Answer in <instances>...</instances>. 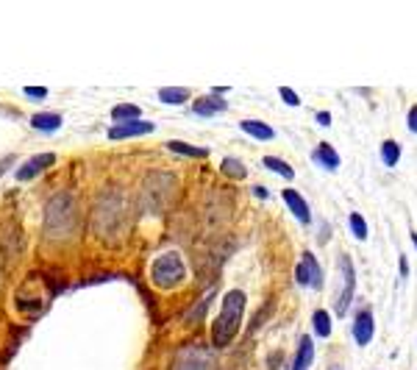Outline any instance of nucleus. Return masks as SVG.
Wrapping results in <instances>:
<instances>
[{
  "instance_id": "f257e3e1",
  "label": "nucleus",
  "mask_w": 417,
  "mask_h": 370,
  "mask_svg": "<svg viewBox=\"0 0 417 370\" xmlns=\"http://www.w3.org/2000/svg\"><path fill=\"white\" fill-rule=\"evenodd\" d=\"M242 315H245V292H242V289H228V292L223 295L217 320H215V326H212V342H215L217 348L231 345V340H234L237 331H239Z\"/></svg>"
},
{
  "instance_id": "f03ea898",
  "label": "nucleus",
  "mask_w": 417,
  "mask_h": 370,
  "mask_svg": "<svg viewBox=\"0 0 417 370\" xmlns=\"http://www.w3.org/2000/svg\"><path fill=\"white\" fill-rule=\"evenodd\" d=\"M78 223V206L70 192H56L45 206V232L53 240L70 237Z\"/></svg>"
},
{
  "instance_id": "7ed1b4c3",
  "label": "nucleus",
  "mask_w": 417,
  "mask_h": 370,
  "mask_svg": "<svg viewBox=\"0 0 417 370\" xmlns=\"http://www.w3.org/2000/svg\"><path fill=\"white\" fill-rule=\"evenodd\" d=\"M151 276H153L156 287L170 289V287H175V284H181V281H184V276H186L184 259H181L175 251H167V254H162V256H156V259H153V265H151Z\"/></svg>"
},
{
  "instance_id": "20e7f679",
  "label": "nucleus",
  "mask_w": 417,
  "mask_h": 370,
  "mask_svg": "<svg viewBox=\"0 0 417 370\" xmlns=\"http://www.w3.org/2000/svg\"><path fill=\"white\" fill-rule=\"evenodd\" d=\"M336 262H339V273H342V289H339V298H336V315L345 318L348 309H351V301H354L356 270H354V262H351V256H348V254H339Z\"/></svg>"
},
{
  "instance_id": "39448f33",
  "label": "nucleus",
  "mask_w": 417,
  "mask_h": 370,
  "mask_svg": "<svg viewBox=\"0 0 417 370\" xmlns=\"http://www.w3.org/2000/svg\"><path fill=\"white\" fill-rule=\"evenodd\" d=\"M295 281L309 289H323V267L312 251H303V256L295 267Z\"/></svg>"
},
{
  "instance_id": "423d86ee",
  "label": "nucleus",
  "mask_w": 417,
  "mask_h": 370,
  "mask_svg": "<svg viewBox=\"0 0 417 370\" xmlns=\"http://www.w3.org/2000/svg\"><path fill=\"white\" fill-rule=\"evenodd\" d=\"M122 209V198H111V195H106V198H100L98 201V206H95V229H98V234L103 232V226H120L122 223V217L117 214Z\"/></svg>"
},
{
  "instance_id": "0eeeda50",
  "label": "nucleus",
  "mask_w": 417,
  "mask_h": 370,
  "mask_svg": "<svg viewBox=\"0 0 417 370\" xmlns=\"http://www.w3.org/2000/svg\"><path fill=\"white\" fill-rule=\"evenodd\" d=\"M208 351L200 348V345H186L178 351L175 362H173V370H206L208 367Z\"/></svg>"
},
{
  "instance_id": "6e6552de",
  "label": "nucleus",
  "mask_w": 417,
  "mask_h": 370,
  "mask_svg": "<svg viewBox=\"0 0 417 370\" xmlns=\"http://www.w3.org/2000/svg\"><path fill=\"white\" fill-rule=\"evenodd\" d=\"M373 334H376L373 312H370V309H362V312L354 318V340H356V345H370V342H373Z\"/></svg>"
},
{
  "instance_id": "1a4fd4ad",
  "label": "nucleus",
  "mask_w": 417,
  "mask_h": 370,
  "mask_svg": "<svg viewBox=\"0 0 417 370\" xmlns=\"http://www.w3.org/2000/svg\"><path fill=\"white\" fill-rule=\"evenodd\" d=\"M153 131V123L148 120H133V123H117L109 128V136L111 139H128V136H142V134H151Z\"/></svg>"
},
{
  "instance_id": "9d476101",
  "label": "nucleus",
  "mask_w": 417,
  "mask_h": 370,
  "mask_svg": "<svg viewBox=\"0 0 417 370\" xmlns=\"http://www.w3.org/2000/svg\"><path fill=\"white\" fill-rule=\"evenodd\" d=\"M281 198H284V203H287V209L301 220L303 226H309L312 223V212H309V203L303 201V195L298 192V189H284L281 192Z\"/></svg>"
},
{
  "instance_id": "9b49d317",
  "label": "nucleus",
  "mask_w": 417,
  "mask_h": 370,
  "mask_svg": "<svg viewBox=\"0 0 417 370\" xmlns=\"http://www.w3.org/2000/svg\"><path fill=\"white\" fill-rule=\"evenodd\" d=\"M53 162H56V156H53V154H42V156H31V159H28L25 165H20V167H17V176H14V178H17V181H31V178H34L36 173H42V170H47V167H50Z\"/></svg>"
},
{
  "instance_id": "f8f14e48",
  "label": "nucleus",
  "mask_w": 417,
  "mask_h": 370,
  "mask_svg": "<svg viewBox=\"0 0 417 370\" xmlns=\"http://www.w3.org/2000/svg\"><path fill=\"white\" fill-rule=\"evenodd\" d=\"M228 106H226V101L220 98V95H203V98H195V103H192V112L195 114H200V117H215V114H223Z\"/></svg>"
},
{
  "instance_id": "ddd939ff",
  "label": "nucleus",
  "mask_w": 417,
  "mask_h": 370,
  "mask_svg": "<svg viewBox=\"0 0 417 370\" xmlns=\"http://www.w3.org/2000/svg\"><path fill=\"white\" fill-rule=\"evenodd\" d=\"M312 362H314V340L309 334H303L301 342H298V353H295L292 370H309Z\"/></svg>"
},
{
  "instance_id": "4468645a",
  "label": "nucleus",
  "mask_w": 417,
  "mask_h": 370,
  "mask_svg": "<svg viewBox=\"0 0 417 370\" xmlns=\"http://www.w3.org/2000/svg\"><path fill=\"white\" fill-rule=\"evenodd\" d=\"M314 162H317L320 167H325V170H336V167H339V154L334 151L328 142H320V145L314 147Z\"/></svg>"
},
{
  "instance_id": "2eb2a0df",
  "label": "nucleus",
  "mask_w": 417,
  "mask_h": 370,
  "mask_svg": "<svg viewBox=\"0 0 417 370\" xmlns=\"http://www.w3.org/2000/svg\"><path fill=\"white\" fill-rule=\"evenodd\" d=\"M167 151L178 154V156H186V159H206L208 156V147H195V145H186V142H178V139L167 142Z\"/></svg>"
},
{
  "instance_id": "dca6fc26",
  "label": "nucleus",
  "mask_w": 417,
  "mask_h": 370,
  "mask_svg": "<svg viewBox=\"0 0 417 370\" xmlns=\"http://www.w3.org/2000/svg\"><path fill=\"white\" fill-rule=\"evenodd\" d=\"M245 134H250L253 139H261V142H270V139H275V131H272V125H267V123H259V120H242V125H239Z\"/></svg>"
},
{
  "instance_id": "f3484780",
  "label": "nucleus",
  "mask_w": 417,
  "mask_h": 370,
  "mask_svg": "<svg viewBox=\"0 0 417 370\" xmlns=\"http://www.w3.org/2000/svg\"><path fill=\"white\" fill-rule=\"evenodd\" d=\"M31 125H34V128H39V131H47V134H50V131L61 128V114H58V112H47V114H42V112H39V114H34V117H31Z\"/></svg>"
},
{
  "instance_id": "a211bd4d",
  "label": "nucleus",
  "mask_w": 417,
  "mask_h": 370,
  "mask_svg": "<svg viewBox=\"0 0 417 370\" xmlns=\"http://www.w3.org/2000/svg\"><path fill=\"white\" fill-rule=\"evenodd\" d=\"M139 114H142V109H139L136 103H117L111 109V117L117 123H133V120H139Z\"/></svg>"
},
{
  "instance_id": "6ab92c4d",
  "label": "nucleus",
  "mask_w": 417,
  "mask_h": 370,
  "mask_svg": "<svg viewBox=\"0 0 417 370\" xmlns=\"http://www.w3.org/2000/svg\"><path fill=\"white\" fill-rule=\"evenodd\" d=\"M312 329H314L317 337L328 340V337H331V315H328L325 309H317V312L312 315Z\"/></svg>"
},
{
  "instance_id": "aec40b11",
  "label": "nucleus",
  "mask_w": 417,
  "mask_h": 370,
  "mask_svg": "<svg viewBox=\"0 0 417 370\" xmlns=\"http://www.w3.org/2000/svg\"><path fill=\"white\" fill-rule=\"evenodd\" d=\"M381 162H384L387 167H395V165L400 162V145H398L395 139H384V142H381Z\"/></svg>"
},
{
  "instance_id": "412c9836",
  "label": "nucleus",
  "mask_w": 417,
  "mask_h": 370,
  "mask_svg": "<svg viewBox=\"0 0 417 370\" xmlns=\"http://www.w3.org/2000/svg\"><path fill=\"white\" fill-rule=\"evenodd\" d=\"M220 170H223V176H228V178H248V167H245L242 162L231 159V156L220 162Z\"/></svg>"
},
{
  "instance_id": "4be33fe9",
  "label": "nucleus",
  "mask_w": 417,
  "mask_h": 370,
  "mask_svg": "<svg viewBox=\"0 0 417 370\" xmlns=\"http://www.w3.org/2000/svg\"><path fill=\"white\" fill-rule=\"evenodd\" d=\"M348 229H351V234L356 240H367V223H365V217L359 212H351L348 214Z\"/></svg>"
},
{
  "instance_id": "5701e85b",
  "label": "nucleus",
  "mask_w": 417,
  "mask_h": 370,
  "mask_svg": "<svg viewBox=\"0 0 417 370\" xmlns=\"http://www.w3.org/2000/svg\"><path fill=\"white\" fill-rule=\"evenodd\" d=\"M264 167H270L272 173H278V176H281V178H287V181H292V178H295V170H292L287 162L275 159V156H264Z\"/></svg>"
},
{
  "instance_id": "b1692460",
  "label": "nucleus",
  "mask_w": 417,
  "mask_h": 370,
  "mask_svg": "<svg viewBox=\"0 0 417 370\" xmlns=\"http://www.w3.org/2000/svg\"><path fill=\"white\" fill-rule=\"evenodd\" d=\"M159 101H162V103H184V101H189V90H184V87L159 90Z\"/></svg>"
},
{
  "instance_id": "393cba45",
  "label": "nucleus",
  "mask_w": 417,
  "mask_h": 370,
  "mask_svg": "<svg viewBox=\"0 0 417 370\" xmlns=\"http://www.w3.org/2000/svg\"><path fill=\"white\" fill-rule=\"evenodd\" d=\"M278 95H281V101H284L287 106H301V98H298L295 90H290V87H281V90H278Z\"/></svg>"
},
{
  "instance_id": "a878e982",
  "label": "nucleus",
  "mask_w": 417,
  "mask_h": 370,
  "mask_svg": "<svg viewBox=\"0 0 417 370\" xmlns=\"http://www.w3.org/2000/svg\"><path fill=\"white\" fill-rule=\"evenodd\" d=\"M406 125H409V131H411V134H417V106H411V109H409V114H406Z\"/></svg>"
},
{
  "instance_id": "bb28decb",
  "label": "nucleus",
  "mask_w": 417,
  "mask_h": 370,
  "mask_svg": "<svg viewBox=\"0 0 417 370\" xmlns=\"http://www.w3.org/2000/svg\"><path fill=\"white\" fill-rule=\"evenodd\" d=\"M25 95H28V98H39V101H42V98H47V90H45V87H25Z\"/></svg>"
},
{
  "instance_id": "cd10ccee",
  "label": "nucleus",
  "mask_w": 417,
  "mask_h": 370,
  "mask_svg": "<svg viewBox=\"0 0 417 370\" xmlns=\"http://www.w3.org/2000/svg\"><path fill=\"white\" fill-rule=\"evenodd\" d=\"M14 165V156H6V159H0V176H3L9 167Z\"/></svg>"
},
{
  "instance_id": "c85d7f7f",
  "label": "nucleus",
  "mask_w": 417,
  "mask_h": 370,
  "mask_svg": "<svg viewBox=\"0 0 417 370\" xmlns=\"http://www.w3.org/2000/svg\"><path fill=\"white\" fill-rule=\"evenodd\" d=\"M317 125H331V114L328 112H317Z\"/></svg>"
},
{
  "instance_id": "c756f323",
  "label": "nucleus",
  "mask_w": 417,
  "mask_h": 370,
  "mask_svg": "<svg viewBox=\"0 0 417 370\" xmlns=\"http://www.w3.org/2000/svg\"><path fill=\"white\" fill-rule=\"evenodd\" d=\"M253 195H256V198H261V201H264V198H267V195H270V192H267V189H264V187H253Z\"/></svg>"
},
{
  "instance_id": "7c9ffc66",
  "label": "nucleus",
  "mask_w": 417,
  "mask_h": 370,
  "mask_svg": "<svg viewBox=\"0 0 417 370\" xmlns=\"http://www.w3.org/2000/svg\"><path fill=\"white\" fill-rule=\"evenodd\" d=\"M400 276H403V278L409 276V262H406V256H400Z\"/></svg>"
},
{
  "instance_id": "2f4dec72",
  "label": "nucleus",
  "mask_w": 417,
  "mask_h": 370,
  "mask_svg": "<svg viewBox=\"0 0 417 370\" xmlns=\"http://www.w3.org/2000/svg\"><path fill=\"white\" fill-rule=\"evenodd\" d=\"M411 243H414V248H417V232H411Z\"/></svg>"
},
{
  "instance_id": "473e14b6",
  "label": "nucleus",
  "mask_w": 417,
  "mask_h": 370,
  "mask_svg": "<svg viewBox=\"0 0 417 370\" xmlns=\"http://www.w3.org/2000/svg\"><path fill=\"white\" fill-rule=\"evenodd\" d=\"M331 370H342V367H339V364H336V367H331Z\"/></svg>"
}]
</instances>
